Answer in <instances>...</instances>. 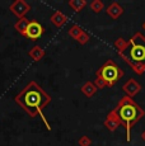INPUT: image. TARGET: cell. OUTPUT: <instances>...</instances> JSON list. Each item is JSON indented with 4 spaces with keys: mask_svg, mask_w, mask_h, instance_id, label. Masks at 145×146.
<instances>
[{
    "mask_svg": "<svg viewBox=\"0 0 145 146\" xmlns=\"http://www.w3.org/2000/svg\"><path fill=\"white\" fill-rule=\"evenodd\" d=\"M92 144V140L89 139L88 136H82L79 139V145L80 146H90Z\"/></svg>",
    "mask_w": 145,
    "mask_h": 146,
    "instance_id": "cell-18",
    "label": "cell"
},
{
    "mask_svg": "<svg viewBox=\"0 0 145 146\" xmlns=\"http://www.w3.org/2000/svg\"><path fill=\"white\" fill-rule=\"evenodd\" d=\"M143 28H144V31H145V22H144V23H143Z\"/></svg>",
    "mask_w": 145,
    "mask_h": 146,
    "instance_id": "cell-22",
    "label": "cell"
},
{
    "mask_svg": "<svg viewBox=\"0 0 145 146\" xmlns=\"http://www.w3.org/2000/svg\"><path fill=\"white\" fill-rule=\"evenodd\" d=\"M97 78L102 79L106 83V86H113L124 76V71L113 60H107L96 72Z\"/></svg>",
    "mask_w": 145,
    "mask_h": 146,
    "instance_id": "cell-4",
    "label": "cell"
},
{
    "mask_svg": "<svg viewBox=\"0 0 145 146\" xmlns=\"http://www.w3.org/2000/svg\"><path fill=\"white\" fill-rule=\"evenodd\" d=\"M120 56L131 66L134 72L143 75L145 72V36L141 32H136L129 40L126 51Z\"/></svg>",
    "mask_w": 145,
    "mask_h": 146,
    "instance_id": "cell-3",
    "label": "cell"
},
{
    "mask_svg": "<svg viewBox=\"0 0 145 146\" xmlns=\"http://www.w3.org/2000/svg\"><path fill=\"white\" fill-rule=\"evenodd\" d=\"M42 35H43V27L41 26L38 22H35V21L29 22L24 36H26L27 38H31V40H38Z\"/></svg>",
    "mask_w": 145,
    "mask_h": 146,
    "instance_id": "cell-5",
    "label": "cell"
},
{
    "mask_svg": "<svg viewBox=\"0 0 145 146\" xmlns=\"http://www.w3.org/2000/svg\"><path fill=\"white\" fill-rule=\"evenodd\" d=\"M43 55H45V51L41 47H38V46H35L32 50L29 51V56L33 58L35 61H40V58H42L43 57Z\"/></svg>",
    "mask_w": 145,
    "mask_h": 146,
    "instance_id": "cell-14",
    "label": "cell"
},
{
    "mask_svg": "<svg viewBox=\"0 0 145 146\" xmlns=\"http://www.w3.org/2000/svg\"><path fill=\"white\" fill-rule=\"evenodd\" d=\"M28 24H29V21H28V19L21 18V19H19V21L15 23V29L18 31L21 35L24 36V33H26V29H27V27H28Z\"/></svg>",
    "mask_w": 145,
    "mask_h": 146,
    "instance_id": "cell-13",
    "label": "cell"
},
{
    "mask_svg": "<svg viewBox=\"0 0 145 146\" xmlns=\"http://www.w3.org/2000/svg\"><path fill=\"white\" fill-rule=\"evenodd\" d=\"M66 21H68V17H66L65 14H63L61 12H55L54 15L51 17V22L56 27H63L64 24L66 23Z\"/></svg>",
    "mask_w": 145,
    "mask_h": 146,
    "instance_id": "cell-10",
    "label": "cell"
},
{
    "mask_svg": "<svg viewBox=\"0 0 145 146\" xmlns=\"http://www.w3.org/2000/svg\"><path fill=\"white\" fill-rule=\"evenodd\" d=\"M82 92H83V94H84L85 97L90 98V97H93V95L96 94L97 86L94 85V83H92V81H87V83L82 86Z\"/></svg>",
    "mask_w": 145,
    "mask_h": 146,
    "instance_id": "cell-11",
    "label": "cell"
},
{
    "mask_svg": "<svg viewBox=\"0 0 145 146\" xmlns=\"http://www.w3.org/2000/svg\"><path fill=\"white\" fill-rule=\"evenodd\" d=\"M112 112L121 121V125L126 130V141L130 142L131 141V128L145 116L144 109L132 98L125 95V97H122L120 99V102L112 109Z\"/></svg>",
    "mask_w": 145,
    "mask_h": 146,
    "instance_id": "cell-2",
    "label": "cell"
},
{
    "mask_svg": "<svg viewBox=\"0 0 145 146\" xmlns=\"http://www.w3.org/2000/svg\"><path fill=\"white\" fill-rule=\"evenodd\" d=\"M10 10H12L15 15L22 18V17L29 10V5L27 4L26 1H23V0H17V1H14L10 5Z\"/></svg>",
    "mask_w": 145,
    "mask_h": 146,
    "instance_id": "cell-7",
    "label": "cell"
},
{
    "mask_svg": "<svg viewBox=\"0 0 145 146\" xmlns=\"http://www.w3.org/2000/svg\"><path fill=\"white\" fill-rule=\"evenodd\" d=\"M104 126L111 131V132H113V131H116V128H118L120 126H122V125H121V121L118 119V117L111 111L104 119Z\"/></svg>",
    "mask_w": 145,
    "mask_h": 146,
    "instance_id": "cell-8",
    "label": "cell"
},
{
    "mask_svg": "<svg viewBox=\"0 0 145 146\" xmlns=\"http://www.w3.org/2000/svg\"><path fill=\"white\" fill-rule=\"evenodd\" d=\"M94 85L97 86V89H103L106 86V83L102 79H99V78H96V83H94Z\"/></svg>",
    "mask_w": 145,
    "mask_h": 146,
    "instance_id": "cell-20",
    "label": "cell"
},
{
    "mask_svg": "<svg viewBox=\"0 0 145 146\" xmlns=\"http://www.w3.org/2000/svg\"><path fill=\"white\" fill-rule=\"evenodd\" d=\"M141 89H143L141 85L135 79H132V78L129 79L124 85H122V90H124L127 97H130V98H134L136 94H139L141 92Z\"/></svg>",
    "mask_w": 145,
    "mask_h": 146,
    "instance_id": "cell-6",
    "label": "cell"
},
{
    "mask_svg": "<svg viewBox=\"0 0 145 146\" xmlns=\"http://www.w3.org/2000/svg\"><path fill=\"white\" fill-rule=\"evenodd\" d=\"M113 46H115L116 50L118 51V55H121L122 52L126 51L127 46H129V41H126L125 38H122V37H118V38H117V40L115 41Z\"/></svg>",
    "mask_w": 145,
    "mask_h": 146,
    "instance_id": "cell-12",
    "label": "cell"
},
{
    "mask_svg": "<svg viewBox=\"0 0 145 146\" xmlns=\"http://www.w3.org/2000/svg\"><path fill=\"white\" fill-rule=\"evenodd\" d=\"M78 42H79V43L80 44H85V43H87V42L89 41V35H88V33L87 32H83V35L82 36H80V37L79 38H78V40H76Z\"/></svg>",
    "mask_w": 145,
    "mask_h": 146,
    "instance_id": "cell-19",
    "label": "cell"
},
{
    "mask_svg": "<svg viewBox=\"0 0 145 146\" xmlns=\"http://www.w3.org/2000/svg\"><path fill=\"white\" fill-rule=\"evenodd\" d=\"M69 5L75 12H80L84 7H87V1L85 0H71V1H69Z\"/></svg>",
    "mask_w": 145,
    "mask_h": 146,
    "instance_id": "cell-15",
    "label": "cell"
},
{
    "mask_svg": "<svg viewBox=\"0 0 145 146\" xmlns=\"http://www.w3.org/2000/svg\"><path fill=\"white\" fill-rule=\"evenodd\" d=\"M103 3L101 1V0H93V1L90 3V9L93 10L94 13H101L103 10Z\"/></svg>",
    "mask_w": 145,
    "mask_h": 146,
    "instance_id": "cell-17",
    "label": "cell"
},
{
    "mask_svg": "<svg viewBox=\"0 0 145 146\" xmlns=\"http://www.w3.org/2000/svg\"><path fill=\"white\" fill-rule=\"evenodd\" d=\"M141 140H143V141L145 142V131H143V132H141Z\"/></svg>",
    "mask_w": 145,
    "mask_h": 146,
    "instance_id": "cell-21",
    "label": "cell"
},
{
    "mask_svg": "<svg viewBox=\"0 0 145 146\" xmlns=\"http://www.w3.org/2000/svg\"><path fill=\"white\" fill-rule=\"evenodd\" d=\"M106 12H107V14H108V15H110L112 19H118L122 15V13H124V8H122L117 1H112V3H111V4L107 7Z\"/></svg>",
    "mask_w": 145,
    "mask_h": 146,
    "instance_id": "cell-9",
    "label": "cell"
},
{
    "mask_svg": "<svg viewBox=\"0 0 145 146\" xmlns=\"http://www.w3.org/2000/svg\"><path fill=\"white\" fill-rule=\"evenodd\" d=\"M17 104H19L31 117H35L37 114H40L42 117L43 122L46 123L47 128H50V126L47 125L46 118L42 114V109L51 102V97L46 94V92L43 90L41 86H38L35 81H31L28 85L23 89L18 95L15 97Z\"/></svg>",
    "mask_w": 145,
    "mask_h": 146,
    "instance_id": "cell-1",
    "label": "cell"
},
{
    "mask_svg": "<svg viewBox=\"0 0 145 146\" xmlns=\"http://www.w3.org/2000/svg\"><path fill=\"white\" fill-rule=\"evenodd\" d=\"M83 32H84V31H83L79 26H76V24H74V26L69 29V35H70L72 38H75V40H78V38L83 35Z\"/></svg>",
    "mask_w": 145,
    "mask_h": 146,
    "instance_id": "cell-16",
    "label": "cell"
}]
</instances>
